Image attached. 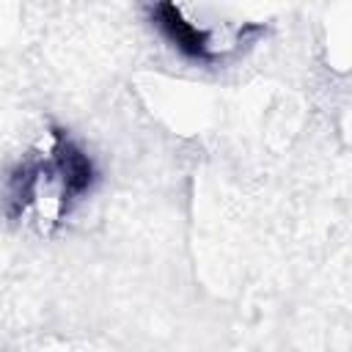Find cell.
Returning <instances> with one entry per match:
<instances>
[{
  "label": "cell",
  "mask_w": 352,
  "mask_h": 352,
  "mask_svg": "<svg viewBox=\"0 0 352 352\" xmlns=\"http://www.w3.org/2000/svg\"><path fill=\"white\" fill-rule=\"evenodd\" d=\"M157 14H160V25L165 28V33H168L184 52H190V55H204V52H206V36H204L195 25L184 22L173 6H160Z\"/></svg>",
  "instance_id": "obj_1"
}]
</instances>
